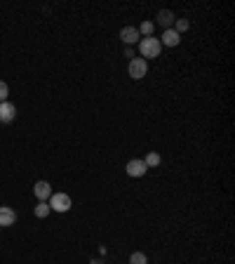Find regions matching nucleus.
Here are the masks:
<instances>
[{"mask_svg":"<svg viewBox=\"0 0 235 264\" xmlns=\"http://www.w3.org/2000/svg\"><path fill=\"white\" fill-rule=\"evenodd\" d=\"M139 52H141V59H155V57H160L162 52V45H160V38H153V36H148V38H141L139 40Z\"/></svg>","mask_w":235,"mask_h":264,"instance_id":"nucleus-1","label":"nucleus"},{"mask_svg":"<svg viewBox=\"0 0 235 264\" xmlns=\"http://www.w3.org/2000/svg\"><path fill=\"white\" fill-rule=\"evenodd\" d=\"M129 78H134V80H141V78H146L148 75V62L146 59H141V57H134V59H129Z\"/></svg>","mask_w":235,"mask_h":264,"instance_id":"nucleus-2","label":"nucleus"},{"mask_svg":"<svg viewBox=\"0 0 235 264\" xmlns=\"http://www.w3.org/2000/svg\"><path fill=\"white\" fill-rule=\"evenodd\" d=\"M71 205H73V201H71V196L64 193V191L50 196V208H52L54 212H68L71 210Z\"/></svg>","mask_w":235,"mask_h":264,"instance_id":"nucleus-3","label":"nucleus"},{"mask_svg":"<svg viewBox=\"0 0 235 264\" xmlns=\"http://www.w3.org/2000/svg\"><path fill=\"white\" fill-rule=\"evenodd\" d=\"M125 170H127V177H144V175L148 172V168H146V163H144V158H134V160H129L127 165H125Z\"/></svg>","mask_w":235,"mask_h":264,"instance_id":"nucleus-4","label":"nucleus"},{"mask_svg":"<svg viewBox=\"0 0 235 264\" xmlns=\"http://www.w3.org/2000/svg\"><path fill=\"white\" fill-rule=\"evenodd\" d=\"M17 118V106L12 102H0V123H14Z\"/></svg>","mask_w":235,"mask_h":264,"instance_id":"nucleus-5","label":"nucleus"},{"mask_svg":"<svg viewBox=\"0 0 235 264\" xmlns=\"http://www.w3.org/2000/svg\"><path fill=\"white\" fill-rule=\"evenodd\" d=\"M174 21H176L174 12H172V10H160L153 24H158V26H162V31H167V29H172V26H174Z\"/></svg>","mask_w":235,"mask_h":264,"instance_id":"nucleus-6","label":"nucleus"},{"mask_svg":"<svg viewBox=\"0 0 235 264\" xmlns=\"http://www.w3.org/2000/svg\"><path fill=\"white\" fill-rule=\"evenodd\" d=\"M33 193H35V198L38 201H50V196H52V187H50V182H35V187H33Z\"/></svg>","mask_w":235,"mask_h":264,"instance_id":"nucleus-7","label":"nucleus"},{"mask_svg":"<svg viewBox=\"0 0 235 264\" xmlns=\"http://www.w3.org/2000/svg\"><path fill=\"white\" fill-rule=\"evenodd\" d=\"M120 40L125 42V45H134V42H139L141 40V36L139 31H137V26H125L122 31H120Z\"/></svg>","mask_w":235,"mask_h":264,"instance_id":"nucleus-8","label":"nucleus"},{"mask_svg":"<svg viewBox=\"0 0 235 264\" xmlns=\"http://www.w3.org/2000/svg\"><path fill=\"white\" fill-rule=\"evenodd\" d=\"M179 42H181V36L174 31V29H167L160 38V45H165V47H176Z\"/></svg>","mask_w":235,"mask_h":264,"instance_id":"nucleus-9","label":"nucleus"},{"mask_svg":"<svg viewBox=\"0 0 235 264\" xmlns=\"http://www.w3.org/2000/svg\"><path fill=\"white\" fill-rule=\"evenodd\" d=\"M14 222H17V212L7 205H2L0 208V226H12Z\"/></svg>","mask_w":235,"mask_h":264,"instance_id":"nucleus-10","label":"nucleus"},{"mask_svg":"<svg viewBox=\"0 0 235 264\" xmlns=\"http://www.w3.org/2000/svg\"><path fill=\"white\" fill-rule=\"evenodd\" d=\"M50 212H52V208H50V203L47 201H38V205L33 208V215H35L38 220H45Z\"/></svg>","mask_w":235,"mask_h":264,"instance_id":"nucleus-11","label":"nucleus"},{"mask_svg":"<svg viewBox=\"0 0 235 264\" xmlns=\"http://www.w3.org/2000/svg\"><path fill=\"white\" fill-rule=\"evenodd\" d=\"M144 163H146V168H158V165H160V153H158V151H150V153H146Z\"/></svg>","mask_w":235,"mask_h":264,"instance_id":"nucleus-12","label":"nucleus"},{"mask_svg":"<svg viewBox=\"0 0 235 264\" xmlns=\"http://www.w3.org/2000/svg\"><path fill=\"white\" fill-rule=\"evenodd\" d=\"M137 31H139V36H144V38H148L150 33L155 31V24H153V21H141V26L137 29Z\"/></svg>","mask_w":235,"mask_h":264,"instance_id":"nucleus-13","label":"nucleus"},{"mask_svg":"<svg viewBox=\"0 0 235 264\" xmlns=\"http://www.w3.org/2000/svg\"><path fill=\"white\" fill-rule=\"evenodd\" d=\"M188 29H191V21H188V19H176V21H174V31L179 33V36H181V33H186Z\"/></svg>","mask_w":235,"mask_h":264,"instance_id":"nucleus-14","label":"nucleus"},{"mask_svg":"<svg viewBox=\"0 0 235 264\" xmlns=\"http://www.w3.org/2000/svg\"><path fill=\"white\" fill-rule=\"evenodd\" d=\"M129 264H148V257H146V253H132Z\"/></svg>","mask_w":235,"mask_h":264,"instance_id":"nucleus-15","label":"nucleus"},{"mask_svg":"<svg viewBox=\"0 0 235 264\" xmlns=\"http://www.w3.org/2000/svg\"><path fill=\"white\" fill-rule=\"evenodd\" d=\"M7 95H10V87L5 80H0V102H7Z\"/></svg>","mask_w":235,"mask_h":264,"instance_id":"nucleus-16","label":"nucleus"},{"mask_svg":"<svg viewBox=\"0 0 235 264\" xmlns=\"http://www.w3.org/2000/svg\"><path fill=\"white\" fill-rule=\"evenodd\" d=\"M125 57H132V59H134V50H132V47H127V50H125Z\"/></svg>","mask_w":235,"mask_h":264,"instance_id":"nucleus-17","label":"nucleus"},{"mask_svg":"<svg viewBox=\"0 0 235 264\" xmlns=\"http://www.w3.org/2000/svg\"><path fill=\"white\" fill-rule=\"evenodd\" d=\"M0 229H2V226H0Z\"/></svg>","mask_w":235,"mask_h":264,"instance_id":"nucleus-18","label":"nucleus"}]
</instances>
